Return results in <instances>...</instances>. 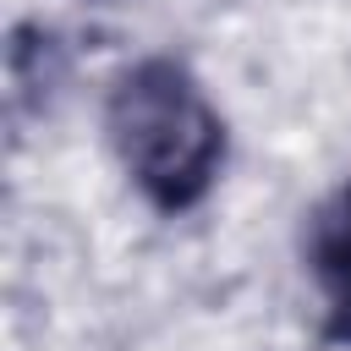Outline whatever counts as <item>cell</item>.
Returning <instances> with one entry per match:
<instances>
[{
    "label": "cell",
    "mask_w": 351,
    "mask_h": 351,
    "mask_svg": "<svg viewBox=\"0 0 351 351\" xmlns=\"http://www.w3.org/2000/svg\"><path fill=\"white\" fill-rule=\"evenodd\" d=\"M104 143L126 186L165 219L208 203L230 159V126L181 55H137L104 88Z\"/></svg>",
    "instance_id": "6da1fadb"
},
{
    "label": "cell",
    "mask_w": 351,
    "mask_h": 351,
    "mask_svg": "<svg viewBox=\"0 0 351 351\" xmlns=\"http://www.w3.org/2000/svg\"><path fill=\"white\" fill-rule=\"evenodd\" d=\"M302 274L318 291V340L351 351V176L307 208Z\"/></svg>",
    "instance_id": "7a4b0ae2"
}]
</instances>
